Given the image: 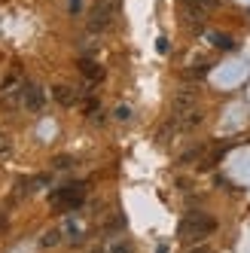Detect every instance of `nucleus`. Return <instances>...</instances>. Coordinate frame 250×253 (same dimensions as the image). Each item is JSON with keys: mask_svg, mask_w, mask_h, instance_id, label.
<instances>
[{"mask_svg": "<svg viewBox=\"0 0 250 253\" xmlns=\"http://www.w3.org/2000/svg\"><path fill=\"white\" fill-rule=\"evenodd\" d=\"M189 110H195V92L192 88H180V92L174 95V116H183Z\"/></svg>", "mask_w": 250, "mask_h": 253, "instance_id": "423d86ee", "label": "nucleus"}, {"mask_svg": "<svg viewBox=\"0 0 250 253\" xmlns=\"http://www.w3.org/2000/svg\"><path fill=\"white\" fill-rule=\"evenodd\" d=\"M9 156H12V140H9V134L0 131V159H9Z\"/></svg>", "mask_w": 250, "mask_h": 253, "instance_id": "f8f14e48", "label": "nucleus"}, {"mask_svg": "<svg viewBox=\"0 0 250 253\" xmlns=\"http://www.w3.org/2000/svg\"><path fill=\"white\" fill-rule=\"evenodd\" d=\"M107 253H128V244H113Z\"/></svg>", "mask_w": 250, "mask_h": 253, "instance_id": "a211bd4d", "label": "nucleus"}, {"mask_svg": "<svg viewBox=\"0 0 250 253\" xmlns=\"http://www.w3.org/2000/svg\"><path fill=\"white\" fill-rule=\"evenodd\" d=\"M52 98H55V104H61V107H74L80 95L74 92V85H64V83H58V85H52Z\"/></svg>", "mask_w": 250, "mask_h": 253, "instance_id": "6e6552de", "label": "nucleus"}, {"mask_svg": "<svg viewBox=\"0 0 250 253\" xmlns=\"http://www.w3.org/2000/svg\"><path fill=\"white\" fill-rule=\"evenodd\" d=\"M80 6H83V0H67V9H70V12H74V15L80 12Z\"/></svg>", "mask_w": 250, "mask_h": 253, "instance_id": "f3484780", "label": "nucleus"}, {"mask_svg": "<svg viewBox=\"0 0 250 253\" xmlns=\"http://www.w3.org/2000/svg\"><path fill=\"white\" fill-rule=\"evenodd\" d=\"M61 241V235H58V229H49L46 235H43V238H40V247H55Z\"/></svg>", "mask_w": 250, "mask_h": 253, "instance_id": "9b49d317", "label": "nucleus"}, {"mask_svg": "<svg viewBox=\"0 0 250 253\" xmlns=\"http://www.w3.org/2000/svg\"><path fill=\"white\" fill-rule=\"evenodd\" d=\"M205 74H208V64H199V67H189L183 74V80H202Z\"/></svg>", "mask_w": 250, "mask_h": 253, "instance_id": "ddd939ff", "label": "nucleus"}, {"mask_svg": "<svg viewBox=\"0 0 250 253\" xmlns=\"http://www.w3.org/2000/svg\"><path fill=\"white\" fill-rule=\"evenodd\" d=\"M92 253H107V250H92Z\"/></svg>", "mask_w": 250, "mask_h": 253, "instance_id": "aec40b11", "label": "nucleus"}, {"mask_svg": "<svg viewBox=\"0 0 250 253\" xmlns=\"http://www.w3.org/2000/svg\"><path fill=\"white\" fill-rule=\"evenodd\" d=\"M70 165H74V159H70V156H58L55 159V168H70Z\"/></svg>", "mask_w": 250, "mask_h": 253, "instance_id": "2eb2a0df", "label": "nucleus"}, {"mask_svg": "<svg viewBox=\"0 0 250 253\" xmlns=\"http://www.w3.org/2000/svg\"><path fill=\"white\" fill-rule=\"evenodd\" d=\"M22 83H25V77H22V67H9V74L3 77V83H0V95L3 98H9L15 88H22Z\"/></svg>", "mask_w": 250, "mask_h": 253, "instance_id": "0eeeda50", "label": "nucleus"}, {"mask_svg": "<svg viewBox=\"0 0 250 253\" xmlns=\"http://www.w3.org/2000/svg\"><path fill=\"white\" fill-rule=\"evenodd\" d=\"M19 92H22V95H19V101H22L25 110H31V113H40V110H43L46 95H43V88H40L37 83H22Z\"/></svg>", "mask_w": 250, "mask_h": 253, "instance_id": "20e7f679", "label": "nucleus"}, {"mask_svg": "<svg viewBox=\"0 0 250 253\" xmlns=\"http://www.w3.org/2000/svg\"><path fill=\"white\" fill-rule=\"evenodd\" d=\"M80 74H83L88 83H101V80H104V67H101L95 58H80Z\"/></svg>", "mask_w": 250, "mask_h": 253, "instance_id": "1a4fd4ad", "label": "nucleus"}, {"mask_svg": "<svg viewBox=\"0 0 250 253\" xmlns=\"http://www.w3.org/2000/svg\"><path fill=\"white\" fill-rule=\"evenodd\" d=\"M180 15L189 28H202L205 19H208V6L202 0H180Z\"/></svg>", "mask_w": 250, "mask_h": 253, "instance_id": "39448f33", "label": "nucleus"}, {"mask_svg": "<svg viewBox=\"0 0 250 253\" xmlns=\"http://www.w3.org/2000/svg\"><path fill=\"white\" fill-rule=\"evenodd\" d=\"M208 40H210V46H217V49H232V46H235V43H232V37H229V34H220V31L208 34Z\"/></svg>", "mask_w": 250, "mask_h": 253, "instance_id": "9d476101", "label": "nucleus"}, {"mask_svg": "<svg viewBox=\"0 0 250 253\" xmlns=\"http://www.w3.org/2000/svg\"><path fill=\"white\" fill-rule=\"evenodd\" d=\"M192 253H210V250H205V247H199V250H192Z\"/></svg>", "mask_w": 250, "mask_h": 253, "instance_id": "6ab92c4d", "label": "nucleus"}, {"mask_svg": "<svg viewBox=\"0 0 250 253\" xmlns=\"http://www.w3.org/2000/svg\"><path fill=\"white\" fill-rule=\"evenodd\" d=\"M156 49H159V55H168V49H171V43L162 37V40H156Z\"/></svg>", "mask_w": 250, "mask_h": 253, "instance_id": "4468645a", "label": "nucleus"}, {"mask_svg": "<svg viewBox=\"0 0 250 253\" xmlns=\"http://www.w3.org/2000/svg\"><path fill=\"white\" fill-rule=\"evenodd\" d=\"M119 9H122V0H95L92 15H88V34L110 31L119 19Z\"/></svg>", "mask_w": 250, "mask_h": 253, "instance_id": "f257e3e1", "label": "nucleus"}, {"mask_svg": "<svg viewBox=\"0 0 250 253\" xmlns=\"http://www.w3.org/2000/svg\"><path fill=\"white\" fill-rule=\"evenodd\" d=\"M213 229H217V223H213V216H208V213H189L180 223V235L189 241L192 238H208Z\"/></svg>", "mask_w": 250, "mask_h": 253, "instance_id": "7ed1b4c3", "label": "nucleus"}, {"mask_svg": "<svg viewBox=\"0 0 250 253\" xmlns=\"http://www.w3.org/2000/svg\"><path fill=\"white\" fill-rule=\"evenodd\" d=\"M128 116H131V110H128L125 104H122V107H116V119H128Z\"/></svg>", "mask_w": 250, "mask_h": 253, "instance_id": "dca6fc26", "label": "nucleus"}, {"mask_svg": "<svg viewBox=\"0 0 250 253\" xmlns=\"http://www.w3.org/2000/svg\"><path fill=\"white\" fill-rule=\"evenodd\" d=\"M85 202V186L74 183V186H61V189H52L49 192V205L58 208V211H70V208H83Z\"/></svg>", "mask_w": 250, "mask_h": 253, "instance_id": "f03ea898", "label": "nucleus"}]
</instances>
